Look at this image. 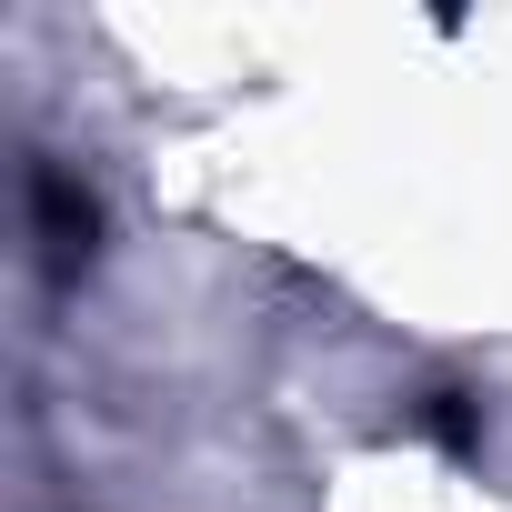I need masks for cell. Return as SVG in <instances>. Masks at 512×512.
Segmentation results:
<instances>
[{
	"mask_svg": "<svg viewBox=\"0 0 512 512\" xmlns=\"http://www.w3.org/2000/svg\"><path fill=\"white\" fill-rule=\"evenodd\" d=\"M31 201H41V231H51V262H71V241H91V201H71L61 171H41Z\"/></svg>",
	"mask_w": 512,
	"mask_h": 512,
	"instance_id": "6da1fadb",
	"label": "cell"
}]
</instances>
